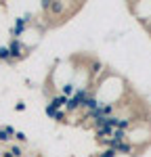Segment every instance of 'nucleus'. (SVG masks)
Here are the masks:
<instances>
[{"label": "nucleus", "instance_id": "f257e3e1", "mask_svg": "<svg viewBox=\"0 0 151 157\" xmlns=\"http://www.w3.org/2000/svg\"><path fill=\"white\" fill-rule=\"evenodd\" d=\"M90 97H92V90H90V86H88V88H78V90H76V94L69 98V103H67L65 111H67V113L84 111V107H86V103H88V98H90Z\"/></svg>", "mask_w": 151, "mask_h": 157}, {"label": "nucleus", "instance_id": "f03ea898", "mask_svg": "<svg viewBox=\"0 0 151 157\" xmlns=\"http://www.w3.org/2000/svg\"><path fill=\"white\" fill-rule=\"evenodd\" d=\"M40 9H42L44 13H48L50 17H57V19H65V15H67V9H69V4H67V2H59V0H55V2L42 0V2H40Z\"/></svg>", "mask_w": 151, "mask_h": 157}, {"label": "nucleus", "instance_id": "7ed1b4c3", "mask_svg": "<svg viewBox=\"0 0 151 157\" xmlns=\"http://www.w3.org/2000/svg\"><path fill=\"white\" fill-rule=\"evenodd\" d=\"M32 21H34L32 15L17 17V19H15V25L11 27V38H13V40H21V36L27 34V29H29V23H32Z\"/></svg>", "mask_w": 151, "mask_h": 157}, {"label": "nucleus", "instance_id": "20e7f679", "mask_svg": "<svg viewBox=\"0 0 151 157\" xmlns=\"http://www.w3.org/2000/svg\"><path fill=\"white\" fill-rule=\"evenodd\" d=\"M6 46H9V50H11V57H13L15 63H19L21 59L27 57V48H29V46H25L23 40H13L11 38V42H9Z\"/></svg>", "mask_w": 151, "mask_h": 157}, {"label": "nucleus", "instance_id": "39448f33", "mask_svg": "<svg viewBox=\"0 0 151 157\" xmlns=\"http://www.w3.org/2000/svg\"><path fill=\"white\" fill-rule=\"evenodd\" d=\"M113 151H115V153H118V155L122 157V155H134V151H137V147L132 145V143H130V140H124V143H115V145H113Z\"/></svg>", "mask_w": 151, "mask_h": 157}, {"label": "nucleus", "instance_id": "423d86ee", "mask_svg": "<svg viewBox=\"0 0 151 157\" xmlns=\"http://www.w3.org/2000/svg\"><path fill=\"white\" fill-rule=\"evenodd\" d=\"M111 134H113V128H109V126H103V128H99V130H95L97 143H103V140L111 138Z\"/></svg>", "mask_w": 151, "mask_h": 157}, {"label": "nucleus", "instance_id": "0eeeda50", "mask_svg": "<svg viewBox=\"0 0 151 157\" xmlns=\"http://www.w3.org/2000/svg\"><path fill=\"white\" fill-rule=\"evenodd\" d=\"M76 90H78V86H76L74 82H67V84H61V86H59V92H61L63 97H67V98L74 97Z\"/></svg>", "mask_w": 151, "mask_h": 157}, {"label": "nucleus", "instance_id": "6e6552de", "mask_svg": "<svg viewBox=\"0 0 151 157\" xmlns=\"http://www.w3.org/2000/svg\"><path fill=\"white\" fill-rule=\"evenodd\" d=\"M50 103H52L57 109H65V107H67V103H69V98L63 97L61 92H57V94H52V97H50Z\"/></svg>", "mask_w": 151, "mask_h": 157}, {"label": "nucleus", "instance_id": "1a4fd4ad", "mask_svg": "<svg viewBox=\"0 0 151 157\" xmlns=\"http://www.w3.org/2000/svg\"><path fill=\"white\" fill-rule=\"evenodd\" d=\"M0 61H2V63H9V65H15V61H13V57H11L9 46H0Z\"/></svg>", "mask_w": 151, "mask_h": 157}, {"label": "nucleus", "instance_id": "9d476101", "mask_svg": "<svg viewBox=\"0 0 151 157\" xmlns=\"http://www.w3.org/2000/svg\"><path fill=\"white\" fill-rule=\"evenodd\" d=\"M11 140H15V138H13L11 132L6 130V126H2V128H0V143H11Z\"/></svg>", "mask_w": 151, "mask_h": 157}, {"label": "nucleus", "instance_id": "9b49d317", "mask_svg": "<svg viewBox=\"0 0 151 157\" xmlns=\"http://www.w3.org/2000/svg\"><path fill=\"white\" fill-rule=\"evenodd\" d=\"M9 151H11V153H13L15 157H23V147L19 145V143H13Z\"/></svg>", "mask_w": 151, "mask_h": 157}, {"label": "nucleus", "instance_id": "f8f14e48", "mask_svg": "<svg viewBox=\"0 0 151 157\" xmlns=\"http://www.w3.org/2000/svg\"><path fill=\"white\" fill-rule=\"evenodd\" d=\"M57 111H59V109L55 107V105H52V103H46V107H44V113H46V115H48L50 120H52V117H55V115H57Z\"/></svg>", "mask_w": 151, "mask_h": 157}, {"label": "nucleus", "instance_id": "ddd939ff", "mask_svg": "<svg viewBox=\"0 0 151 157\" xmlns=\"http://www.w3.org/2000/svg\"><path fill=\"white\" fill-rule=\"evenodd\" d=\"M67 115H69V113H67L65 109H59V111H57V115H55L52 120H55V121H59V124H63V121H67Z\"/></svg>", "mask_w": 151, "mask_h": 157}, {"label": "nucleus", "instance_id": "4468645a", "mask_svg": "<svg viewBox=\"0 0 151 157\" xmlns=\"http://www.w3.org/2000/svg\"><path fill=\"white\" fill-rule=\"evenodd\" d=\"M97 157H120V155H118V153H115L113 149H103V151H101Z\"/></svg>", "mask_w": 151, "mask_h": 157}, {"label": "nucleus", "instance_id": "2eb2a0df", "mask_svg": "<svg viewBox=\"0 0 151 157\" xmlns=\"http://www.w3.org/2000/svg\"><path fill=\"white\" fill-rule=\"evenodd\" d=\"M25 140H27V136H25V132H21V130H17V134H15V143H19V145H21V143H25Z\"/></svg>", "mask_w": 151, "mask_h": 157}, {"label": "nucleus", "instance_id": "dca6fc26", "mask_svg": "<svg viewBox=\"0 0 151 157\" xmlns=\"http://www.w3.org/2000/svg\"><path fill=\"white\" fill-rule=\"evenodd\" d=\"M15 111H25V103H23V101L15 103Z\"/></svg>", "mask_w": 151, "mask_h": 157}, {"label": "nucleus", "instance_id": "f3484780", "mask_svg": "<svg viewBox=\"0 0 151 157\" xmlns=\"http://www.w3.org/2000/svg\"><path fill=\"white\" fill-rule=\"evenodd\" d=\"M2 157H15V155H13L11 151H4V153H2Z\"/></svg>", "mask_w": 151, "mask_h": 157}, {"label": "nucleus", "instance_id": "a211bd4d", "mask_svg": "<svg viewBox=\"0 0 151 157\" xmlns=\"http://www.w3.org/2000/svg\"><path fill=\"white\" fill-rule=\"evenodd\" d=\"M2 153H4V151H0V157H2Z\"/></svg>", "mask_w": 151, "mask_h": 157}, {"label": "nucleus", "instance_id": "6ab92c4d", "mask_svg": "<svg viewBox=\"0 0 151 157\" xmlns=\"http://www.w3.org/2000/svg\"><path fill=\"white\" fill-rule=\"evenodd\" d=\"M36 157H42V155H36Z\"/></svg>", "mask_w": 151, "mask_h": 157}, {"label": "nucleus", "instance_id": "aec40b11", "mask_svg": "<svg viewBox=\"0 0 151 157\" xmlns=\"http://www.w3.org/2000/svg\"><path fill=\"white\" fill-rule=\"evenodd\" d=\"M95 157H97V155H95Z\"/></svg>", "mask_w": 151, "mask_h": 157}]
</instances>
